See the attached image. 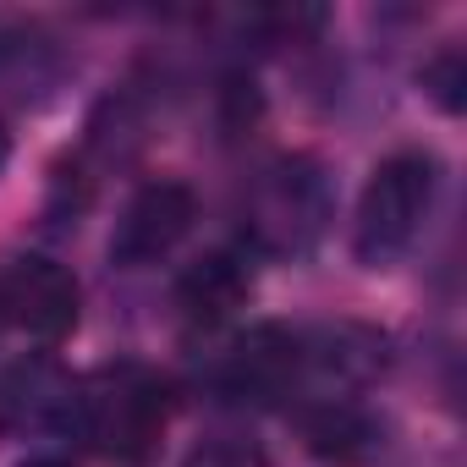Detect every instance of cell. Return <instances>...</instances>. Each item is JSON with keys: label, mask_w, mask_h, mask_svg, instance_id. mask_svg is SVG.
<instances>
[{"label": "cell", "mask_w": 467, "mask_h": 467, "mask_svg": "<svg viewBox=\"0 0 467 467\" xmlns=\"http://www.w3.org/2000/svg\"><path fill=\"white\" fill-rule=\"evenodd\" d=\"M248 292H254V270L237 259V254H203L198 265H187L182 270V281H176V308L192 319V325H220V319H231L243 303H248Z\"/></svg>", "instance_id": "cell-5"}, {"label": "cell", "mask_w": 467, "mask_h": 467, "mask_svg": "<svg viewBox=\"0 0 467 467\" xmlns=\"http://www.w3.org/2000/svg\"><path fill=\"white\" fill-rule=\"evenodd\" d=\"M171 423V385L143 363L99 368L78 396V429L105 456H143Z\"/></svg>", "instance_id": "cell-1"}, {"label": "cell", "mask_w": 467, "mask_h": 467, "mask_svg": "<svg viewBox=\"0 0 467 467\" xmlns=\"http://www.w3.org/2000/svg\"><path fill=\"white\" fill-rule=\"evenodd\" d=\"M303 434H308V445H314L319 456H330V462H363V456L374 451V423H368L358 407H347V401H330V407L308 412V418H303Z\"/></svg>", "instance_id": "cell-8"}, {"label": "cell", "mask_w": 467, "mask_h": 467, "mask_svg": "<svg viewBox=\"0 0 467 467\" xmlns=\"http://www.w3.org/2000/svg\"><path fill=\"white\" fill-rule=\"evenodd\" d=\"M423 88L445 105V110H462V50H445L423 67Z\"/></svg>", "instance_id": "cell-10"}, {"label": "cell", "mask_w": 467, "mask_h": 467, "mask_svg": "<svg viewBox=\"0 0 467 467\" xmlns=\"http://www.w3.org/2000/svg\"><path fill=\"white\" fill-rule=\"evenodd\" d=\"M429 203H434V154L401 149V154L379 160V171L368 176L363 203H358V254L368 265H385L401 248H412Z\"/></svg>", "instance_id": "cell-2"}, {"label": "cell", "mask_w": 467, "mask_h": 467, "mask_svg": "<svg viewBox=\"0 0 467 467\" xmlns=\"http://www.w3.org/2000/svg\"><path fill=\"white\" fill-rule=\"evenodd\" d=\"M0 319L56 347L78 325V281L56 259H17L0 270Z\"/></svg>", "instance_id": "cell-3"}, {"label": "cell", "mask_w": 467, "mask_h": 467, "mask_svg": "<svg viewBox=\"0 0 467 467\" xmlns=\"http://www.w3.org/2000/svg\"><path fill=\"white\" fill-rule=\"evenodd\" d=\"M297 363H303L297 336H286V330L265 325V330H254V336L237 347V358H231V385L248 390L254 401H275V396L292 385Z\"/></svg>", "instance_id": "cell-7"}, {"label": "cell", "mask_w": 467, "mask_h": 467, "mask_svg": "<svg viewBox=\"0 0 467 467\" xmlns=\"http://www.w3.org/2000/svg\"><path fill=\"white\" fill-rule=\"evenodd\" d=\"M182 467H270V456L254 440H243V434H214L198 451H187Z\"/></svg>", "instance_id": "cell-9"}, {"label": "cell", "mask_w": 467, "mask_h": 467, "mask_svg": "<svg viewBox=\"0 0 467 467\" xmlns=\"http://www.w3.org/2000/svg\"><path fill=\"white\" fill-rule=\"evenodd\" d=\"M0 160H6V138H0Z\"/></svg>", "instance_id": "cell-12"}, {"label": "cell", "mask_w": 467, "mask_h": 467, "mask_svg": "<svg viewBox=\"0 0 467 467\" xmlns=\"http://www.w3.org/2000/svg\"><path fill=\"white\" fill-rule=\"evenodd\" d=\"M28 467H67V462H56V456H45V462H28Z\"/></svg>", "instance_id": "cell-11"}, {"label": "cell", "mask_w": 467, "mask_h": 467, "mask_svg": "<svg viewBox=\"0 0 467 467\" xmlns=\"http://www.w3.org/2000/svg\"><path fill=\"white\" fill-rule=\"evenodd\" d=\"M319 214H325V198H319V182H314L308 165H281V171L265 176V187H259V220H254L259 231L286 225L281 243H303V237L319 231Z\"/></svg>", "instance_id": "cell-6"}, {"label": "cell", "mask_w": 467, "mask_h": 467, "mask_svg": "<svg viewBox=\"0 0 467 467\" xmlns=\"http://www.w3.org/2000/svg\"><path fill=\"white\" fill-rule=\"evenodd\" d=\"M198 220V203L182 182H149L127 214L116 220V237H110V259L127 265V270H143V265H160Z\"/></svg>", "instance_id": "cell-4"}]
</instances>
